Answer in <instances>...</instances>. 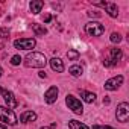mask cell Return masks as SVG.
<instances>
[{
  "instance_id": "obj_1",
  "label": "cell",
  "mask_w": 129,
  "mask_h": 129,
  "mask_svg": "<svg viewBox=\"0 0 129 129\" xmlns=\"http://www.w3.org/2000/svg\"><path fill=\"white\" fill-rule=\"evenodd\" d=\"M47 64V59L43 53H38V52H32L29 53L26 58H24V66L26 67H32V69H43L46 67Z\"/></svg>"
},
{
  "instance_id": "obj_2",
  "label": "cell",
  "mask_w": 129,
  "mask_h": 129,
  "mask_svg": "<svg viewBox=\"0 0 129 129\" xmlns=\"http://www.w3.org/2000/svg\"><path fill=\"white\" fill-rule=\"evenodd\" d=\"M0 121H3L5 124H17V115L14 114L12 109L6 106H0Z\"/></svg>"
},
{
  "instance_id": "obj_3",
  "label": "cell",
  "mask_w": 129,
  "mask_h": 129,
  "mask_svg": "<svg viewBox=\"0 0 129 129\" xmlns=\"http://www.w3.org/2000/svg\"><path fill=\"white\" fill-rule=\"evenodd\" d=\"M85 32L88 35H91V37H100L105 32V27L99 21H90V23L85 24Z\"/></svg>"
},
{
  "instance_id": "obj_4",
  "label": "cell",
  "mask_w": 129,
  "mask_h": 129,
  "mask_svg": "<svg viewBox=\"0 0 129 129\" xmlns=\"http://www.w3.org/2000/svg\"><path fill=\"white\" fill-rule=\"evenodd\" d=\"M115 117H117V120L121 121V123H126V121L129 120V103H127V102H121V103H118V106H117V112H115Z\"/></svg>"
},
{
  "instance_id": "obj_5",
  "label": "cell",
  "mask_w": 129,
  "mask_h": 129,
  "mask_svg": "<svg viewBox=\"0 0 129 129\" xmlns=\"http://www.w3.org/2000/svg\"><path fill=\"white\" fill-rule=\"evenodd\" d=\"M35 44H37V41L34 38H20V40L14 41V47L18 50H30L35 47Z\"/></svg>"
},
{
  "instance_id": "obj_6",
  "label": "cell",
  "mask_w": 129,
  "mask_h": 129,
  "mask_svg": "<svg viewBox=\"0 0 129 129\" xmlns=\"http://www.w3.org/2000/svg\"><path fill=\"white\" fill-rule=\"evenodd\" d=\"M66 103H67V106H69V109H72L75 114H82L84 112V108H82V103H81V100L79 99H76L75 96H67V99H66Z\"/></svg>"
},
{
  "instance_id": "obj_7",
  "label": "cell",
  "mask_w": 129,
  "mask_h": 129,
  "mask_svg": "<svg viewBox=\"0 0 129 129\" xmlns=\"http://www.w3.org/2000/svg\"><path fill=\"white\" fill-rule=\"evenodd\" d=\"M121 84H123V76H115V78L108 79V81L105 82V90H108V91H114V90H117Z\"/></svg>"
},
{
  "instance_id": "obj_8",
  "label": "cell",
  "mask_w": 129,
  "mask_h": 129,
  "mask_svg": "<svg viewBox=\"0 0 129 129\" xmlns=\"http://www.w3.org/2000/svg\"><path fill=\"white\" fill-rule=\"evenodd\" d=\"M58 88L56 87H50L47 91H46V94H44V100L47 102V103H55L56 102V99H58Z\"/></svg>"
},
{
  "instance_id": "obj_9",
  "label": "cell",
  "mask_w": 129,
  "mask_h": 129,
  "mask_svg": "<svg viewBox=\"0 0 129 129\" xmlns=\"http://www.w3.org/2000/svg\"><path fill=\"white\" fill-rule=\"evenodd\" d=\"M2 93H3V99H5L8 108H15V106H18V102L15 100V97H14V94H12L11 91H2Z\"/></svg>"
},
{
  "instance_id": "obj_10",
  "label": "cell",
  "mask_w": 129,
  "mask_h": 129,
  "mask_svg": "<svg viewBox=\"0 0 129 129\" xmlns=\"http://www.w3.org/2000/svg\"><path fill=\"white\" fill-rule=\"evenodd\" d=\"M50 67H52V70L61 73V72H64V62L59 58H52L50 59Z\"/></svg>"
},
{
  "instance_id": "obj_11",
  "label": "cell",
  "mask_w": 129,
  "mask_h": 129,
  "mask_svg": "<svg viewBox=\"0 0 129 129\" xmlns=\"http://www.w3.org/2000/svg\"><path fill=\"white\" fill-rule=\"evenodd\" d=\"M109 59L114 62V64H117L120 59H121V56H123V53H121V50L120 49H117V47H112V49H109Z\"/></svg>"
},
{
  "instance_id": "obj_12",
  "label": "cell",
  "mask_w": 129,
  "mask_h": 129,
  "mask_svg": "<svg viewBox=\"0 0 129 129\" xmlns=\"http://www.w3.org/2000/svg\"><path fill=\"white\" fill-rule=\"evenodd\" d=\"M20 120L23 123H29V121H35L37 120V114L34 111H24L21 115H20Z\"/></svg>"
},
{
  "instance_id": "obj_13",
  "label": "cell",
  "mask_w": 129,
  "mask_h": 129,
  "mask_svg": "<svg viewBox=\"0 0 129 129\" xmlns=\"http://www.w3.org/2000/svg\"><path fill=\"white\" fill-rule=\"evenodd\" d=\"M43 6H44V3L41 2V0H32V2H30V11H32V14H40L41 9H43Z\"/></svg>"
},
{
  "instance_id": "obj_14",
  "label": "cell",
  "mask_w": 129,
  "mask_h": 129,
  "mask_svg": "<svg viewBox=\"0 0 129 129\" xmlns=\"http://www.w3.org/2000/svg\"><path fill=\"white\" fill-rule=\"evenodd\" d=\"M106 12H108V15L109 17H112V18H115L117 15H118V9H117V5H114V3H106Z\"/></svg>"
},
{
  "instance_id": "obj_15",
  "label": "cell",
  "mask_w": 129,
  "mask_h": 129,
  "mask_svg": "<svg viewBox=\"0 0 129 129\" xmlns=\"http://www.w3.org/2000/svg\"><path fill=\"white\" fill-rule=\"evenodd\" d=\"M32 29H34V32H35V35H37V37H43V35H46V34H47V29H46V27H43L41 24H32Z\"/></svg>"
},
{
  "instance_id": "obj_16",
  "label": "cell",
  "mask_w": 129,
  "mask_h": 129,
  "mask_svg": "<svg viewBox=\"0 0 129 129\" xmlns=\"http://www.w3.org/2000/svg\"><path fill=\"white\" fill-rule=\"evenodd\" d=\"M69 73H70L72 76L78 78V76H81V75L84 73V69H82L81 66H72V67H70V70H69Z\"/></svg>"
},
{
  "instance_id": "obj_17",
  "label": "cell",
  "mask_w": 129,
  "mask_h": 129,
  "mask_svg": "<svg viewBox=\"0 0 129 129\" xmlns=\"http://www.w3.org/2000/svg\"><path fill=\"white\" fill-rule=\"evenodd\" d=\"M69 127H70V129H88L84 123H81V121H78V120H70V121H69Z\"/></svg>"
},
{
  "instance_id": "obj_18",
  "label": "cell",
  "mask_w": 129,
  "mask_h": 129,
  "mask_svg": "<svg viewBox=\"0 0 129 129\" xmlns=\"http://www.w3.org/2000/svg\"><path fill=\"white\" fill-rule=\"evenodd\" d=\"M82 97L87 103H93L96 100V94L94 93H90V91H82Z\"/></svg>"
},
{
  "instance_id": "obj_19",
  "label": "cell",
  "mask_w": 129,
  "mask_h": 129,
  "mask_svg": "<svg viewBox=\"0 0 129 129\" xmlns=\"http://www.w3.org/2000/svg\"><path fill=\"white\" fill-rule=\"evenodd\" d=\"M67 58L72 59V61H76V59L79 58V52H78V50H69V52H67Z\"/></svg>"
},
{
  "instance_id": "obj_20",
  "label": "cell",
  "mask_w": 129,
  "mask_h": 129,
  "mask_svg": "<svg viewBox=\"0 0 129 129\" xmlns=\"http://www.w3.org/2000/svg\"><path fill=\"white\" fill-rule=\"evenodd\" d=\"M111 41H112V43H120V41H121V35L117 34V32H112V34H111Z\"/></svg>"
},
{
  "instance_id": "obj_21",
  "label": "cell",
  "mask_w": 129,
  "mask_h": 129,
  "mask_svg": "<svg viewBox=\"0 0 129 129\" xmlns=\"http://www.w3.org/2000/svg\"><path fill=\"white\" fill-rule=\"evenodd\" d=\"M21 61H23V59L20 58V55H14V56L11 58V64H12V66H18Z\"/></svg>"
},
{
  "instance_id": "obj_22",
  "label": "cell",
  "mask_w": 129,
  "mask_h": 129,
  "mask_svg": "<svg viewBox=\"0 0 129 129\" xmlns=\"http://www.w3.org/2000/svg\"><path fill=\"white\" fill-rule=\"evenodd\" d=\"M103 66H105V67H112V66H115V64H114L109 58H105V59H103Z\"/></svg>"
},
{
  "instance_id": "obj_23",
  "label": "cell",
  "mask_w": 129,
  "mask_h": 129,
  "mask_svg": "<svg viewBox=\"0 0 129 129\" xmlns=\"http://www.w3.org/2000/svg\"><path fill=\"white\" fill-rule=\"evenodd\" d=\"M0 37H2V38H8L9 37V32L6 29H0Z\"/></svg>"
},
{
  "instance_id": "obj_24",
  "label": "cell",
  "mask_w": 129,
  "mask_h": 129,
  "mask_svg": "<svg viewBox=\"0 0 129 129\" xmlns=\"http://www.w3.org/2000/svg\"><path fill=\"white\" fill-rule=\"evenodd\" d=\"M93 129H114V127H111V126H99V124H96V126H93Z\"/></svg>"
},
{
  "instance_id": "obj_25",
  "label": "cell",
  "mask_w": 129,
  "mask_h": 129,
  "mask_svg": "<svg viewBox=\"0 0 129 129\" xmlns=\"http://www.w3.org/2000/svg\"><path fill=\"white\" fill-rule=\"evenodd\" d=\"M88 15H90V17H100L102 14H100V12H97V11H94V12L91 11V12H88Z\"/></svg>"
},
{
  "instance_id": "obj_26",
  "label": "cell",
  "mask_w": 129,
  "mask_h": 129,
  "mask_svg": "<svg viewBox=\"0 0 129 129\" xmlns=\"http://www.w3.org/2000/svg\"><path fill=\"white\" fill-rule=\"evenodd\" d=\"M109 102H111V100H109V97H105V99H103V103H106V105H108Z\"/></svg>"
},
{
  "instance_id": "obj_27",
  "label": "cell",
  "mask_w": 129,
  "mask_h": 129,
  "mask_svg": "<svg viewBox=\"0 0 129 129\" xmlns=\"http://www.w3.org/2000/svg\"><path fill=\"white\" fill-rule=\"evenodd\" d=\"M44 21H50V15H46L44 17Z\"/></svg>"
},
{
  "instance_id": "obj_28",
  "label": "cell",
  "mask_w": 129,
  "mask_h": 129,
  "mask_svg": "<svg viewBox=\"0 0 129 129\" xmlns=\"http://www.w3.org/2000/svg\"><path fill=\"white\" fill-rule=\"evenodd\" d=\"M0 129H6V126H5L3 123H0Z\"/></svg>"
},
{
  "instance_id": "obj_29",
  "label": "cell",
  "mask_w": 129,
  "mask_h": 129,
  "mask_svg": "<svg viewBox=\"0 0 129 129\" xmlns=\"http://www.w3.org/2000/svg\"><path fill=\"white\" fill-rule=\"evenodd\" d=\"M2 75H3V69H2V67H0V76H2Z\"/></svg>"
},
{
  "instance_id": "obj_30",
  "label": "cell",
  "mask_w": 129,
  "mask_h": 129,
  "mask_svg": "<svg viewBox=\"0 0 129 129\" xmlns=\"http://www.w3.org/2000/svg\"><path fill=\"white\" fill-rule=\"evenodd\" d=\"M41 129H49V127H41Z\"/></svg>"
},
{
  "instance_id": "obj_31",
  "label": "cell",
  "mask_w": 129,
  "mask_h": 129,
  "mask_svg": "<svg viewBox=\"0 0 129 129\" xmlns=\"http://www.w3.org/2000/svg\"><path fill=\"white\" fill-rule=\"evenodd\" d=\"M0 93H2V87H0Z\"/></svg>"
}]
</instances>
